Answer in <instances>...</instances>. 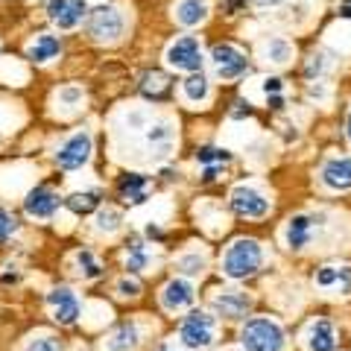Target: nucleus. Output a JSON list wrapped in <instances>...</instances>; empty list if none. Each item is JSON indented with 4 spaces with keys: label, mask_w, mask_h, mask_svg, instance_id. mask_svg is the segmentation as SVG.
Segmentation results:
<instances>
[{
    "label": "nucleus",
    "mask_w": 351,
    "mask_h": 351,
    "mask_svg": "<svg viewBox=\"0 0 351 351\" xmlns=\"http://www.w3.org/2000/svg\"><path fill=\"white\" fill-rule=\"evenodd\" d=\"M263 267V246L252 237H237L223 255V276L232 281H246Z\"/></svg>",
    "instance_id": "obj_1"
},
{
    "label": "nucleus",
    "mask_w": 351,
    "mask_h": 351,
    "mask_svg": "<svg viewBox=\"0 0 351 351\" xmlns=\"http://www.w3.org/2000/svg\"><path fill=\"white\" fill-rule=\"evenodd\" d=\"M240 346H243V351H284L287 334L269 316H255L240 331Z\"/></svg>",
    "instance_id": "obj_2"
},
{
    "label": "nucleus",
    "mask_w": 351,
    "mask_h": 351,
    "mask_svg": "<svg viewBox=\"0 0 351 351\" xmlns=\"http://www.w3.org/2000/svg\"><path fill=\"white\" fill-rule=\"evenodd\" d=\"M179 337L188 348H208L217 339V322L211 313L205 311H193L184 316V322L179 328Z\"/></svg>",
    "instance_id": "obj_3"
},
{
    "label": "nucleus",
    "mask_w": 351,
    "mask_h": 351,
    "mask_svg": "<svg viewBox=\"0 0 351 351\" xmlns=\"http://www.w3.org/2000/svg\"><path fill=\"white\" fill-rule=\"evenodd\" d=\"M211 62H214V71L219 80L232 82V80H240V76L249 73V59L246 53L234 47V44H217L211 50Z\"/></svg>",
    "instance_id": "obj_4"
},
{
    "label": "nucleus",
    "mask_w": 351,
    "mask_h": 351,
    "mask_svg": "<svg viewBox=\"0 0 351 351\" xmlns=\"http://www.w3.org/2000/svg\"><path fill=\"white\" fill-rule=\"evenodd\" d=\"M228 205H232V211L237 217H246V219H261L269 214L267 193H261L258 188H252V184H237L232 196H228Z\"/></svg>",
    "instance_id": "obj_5"
},
{
    "label": "nucleus",
    "mask_w": 351,
    "mask_h": 351,
    "mask_svg": "<svg viewBox=\"0 0 351 351\" xmlns=\"http://www.w3.org/2000/svg\"><path fill=\"white\" fill-rule=\"evenodd\" d=\"M319 223H322V214H295L287 219L284 226V240H287V249L290 252H304L307 246L313 243L316 232H319Z\"/></svg>",
    "instance_id": "obj_6"
},
{
    "label": "nucleus",
    "mask_w": 351,
    "mask_h": 351,
    "mask_svg": "<svg viewBox=\"0 0 351 351\" xmlns=\"http://www.w3.org/2000/svg\"><path fill=\"white\" fill-rule=\"evenodd\" d=\"M167 64L176 71H188V73H199L202 71V44L193 36L176 38L167 47Z\"/></svg>",
    "instance_id": "obj_7"
},
{
    "label": "nucleus",
    "mask_w": 351,
    "mask_h": 351,
    "mask_svg": "<svg viewBox=\"0 0 351 351\" xmlns=\"http://www.w3.org/2000/svg\"><path fill=\"white\" fill-rule=\"evenodd\" d=\"M88 32L97 41H117L123 36V15L114 6H100L91 12V21H88Z\"/></svg>",
    "instance_id": "obj_8"
},
{
    "label": "nucleus",
    "mask_w": 351,
    "mask_h": 351,
    "mask_svg": "<svg viewBox=\"0 0 351 351\" xmlns=\"http://www.w3.org/2000/svg\"><path fill=\"white\" fill-rule=\"evenodd\" d=\"M91 147H94L91 135L80 132V135H73L71 141L62 144V149L56 152V164L62 170H80L82 164H88V158H91Z\"/></svg>",
    "instance_id": "obj_9"
},
{
    "label": "nucleus",
    "mask_w": 351,
    "mask_h": 351,
    "mask_svg": "<svg viewBox=\"0 0 351 351\" xmlns=\"http://www.w3.org/2000/svg\"><path fill=\"white\" fill-rule=\"evenodd\" d=\"M47 304L53 311V319H56L59 325H73L76 319H80L82 304H80V299H76V293L71 287H56L47 295Z\"/></svg>",
    "instance_id": "obj_10"
},
{
    "label": "nucleus",
    "mask_w": 351,
    "mask_h": 351,
    "mask_svg": "<svg viewBox=\"0 0 351 351\" xmlns=\"http://www.w3.org/2000/svg\"><path fill=\"white\" fill-rule=\"evenodd\" d=\"M316 287L337 295H351V263H325L316 272Z\"/></svg>",
    "instance_id": "obj_11"
},
{
    "label": "nucleus",
    "mask_w": 351,
    "mask_h": 351,
    "mask_svg": "<svg viewBox=\"0 0 351 351\" xmlns=\"http://www.w3.org/2000/svg\"><path fill=\"white\" fill-rule=\"evenodd\" d=\"M85 15H88L85 0H50L47 3V18L59 29H73Z\"/></svg>",
    "instance_id": "obj_12"
},
{
    "label": "nucleus",
    "mask_w": 351,
    "mask_h": 351,
    "mask_svg": "<svg viewBox=\"0 0 351 351\" xmlns=\"http://www.w3.org/2000/svg\"><path fill=\"white\" fill-rule=\"evenodd\" d=\"M193 299H196V290H193V284L184 278H170L161 287V307L170 313H179L184 307H191Z\"/></svg>",
    "instance_id": "obj_13"
},
{
    "label": "nucleus",
    "mask_w": 351,
    "mask_h": 351,
    "mask_svg": "<svg viewBox=\"0 0 351 351\" xmlns=\"http://www.w3.org/2000/svg\"><path fill=\"white\" fill-rule=\"evenodd\" d=\"M339 346V334L331 319H313L304 331V348L307 351H334Z\"/></svg>",
    "instance_id": "obj_14"
},
{
    "label": "nucleus",
    "mask_w": 351,
    "mask_h": 351,
    "mask_svg": "<svg viewBox=\"0 0 351 351\" xmlns=\"http://www.w3.org/2000/svg\"><path fill=\"white\" fill-rule=\"evenodd\" d=\"M319 179L328 191H351V158H328L319 170Z\"/></svg>",
    "instance_id": "obj_15"
},
{
    "label": "nucleus",
    "mask_w": 351,
    "mask_h": 351,
    "mask_svg": "<svg viewBox=\"0 0 351 351\" xmlns=\"http://www.w3.org/2000/svg\"><path fill=\"white\" fill-rule=\"evenodd\" d=\"M211 304L219 316H226V319H240V316H246V311L252 307V299L243 290H219L211 299Z\"/></svg>",
    "instance_id": "obj_16"
},
{
    "label": "nucleus",
    "mask_w": 351,
    "mask_h": 351,
    "mask_svg": "<svg viewBox=\"0 0 351 351\" xmlns=\"http://www.w3.org/2000/svg\"><path fill=\"white\" fill-rule=\"evenodd\" d=\"M59 208V193L56 191H50V188H36V191H29L27 193V199H24V211L29 217H36V219H47L53 217V211Z\"/></svg>",
    "instance_id": "obj_17"
},
{
    "label": "nucleus",
    "mask_w": 351,
    "mask_h": 351,
    "mask_svg": "<svg viewBox=\"0 0 351 351\" xmlns=\"http://www.w3.org/2000/svg\"><path fill=\"white\" fill-rule=\"evenodd\" d=\"M117 193H120V199H123V202L141 205V202L147 199V193H149L147 176H141V173H126V176H120V179H117Z\"/></svg>",
    "instance_id": "obj_18"
},
{
    "label": "nucleus",
    "mask_w": 351,
    "mask_h": 351,
    "mask_svg": "<svg viewBox=\"0 0 351 351\" xmlns=\"http://www.w3.org/2000/svg\"><path fill=\"white\" fill-rule=\"evenodd\" d=\"M176 18L184 27H199L208 21V3L205 0H179L176 3Z\"/></svg>",
    "instance_id": "obj_19"
},
{
    "label": "nucleus",
    "mask_w": 351,
    "mask_h": 351,
    "mask_svg": "<svg viewBox=\"0 0 351 351\" xmlns=\"http://www.w3.org/2000/svg\"><path fill=\"white\" fill-rule=\"evenodd\" d=\"M59 53H62V41L56 36H38L36 41L29 44L27 56L32 62H50V59H56Z\"/></svg>",
    "instance_id": "obj_20"
},
{
    "label": "nucleus",
    "mask_w": 351,
    "mask_h": 351,
    "mask_svg": "<svg viewBox=\"0 0 351 351\" xmlns=\"http://www.w3.org/2000/svg\"><path fill=\"white\" fill-rule=\"evenodd\" d=\"M138 343H141L138 325H120L112 334V339H108V351H135Z\"/></svg>",
    "instance_id": "obj_21"
},
{
    "label": "nucleus",
    "mask_w": 351,
    "mask_h": 351,
    "mask_svg": "<svg viewBox=\"0 0 351 351\" xmlns=\"http://www.w3.org/2000/svg\"><path fill=\"white\" fill-rule=\"evenodd\" d=\"M182 91H184V97H188L191 103H202V100H208V94H211V85H208V80L199 71V73H191L188 80L182 82Z\"/></svg>",
    "instance_id": "obj_22"
},
{
    "label": "nucleus",
    "mask_w": 351,
    "mask_h": 351,
    "mask_svg": "<svg viewBox=\"0 0 351 351\" xmlns=\"http://www.w3.org/2000/svg\"><path fill=\"white\" fill-rule=\"evenodd\" d=\"M196 161L202 167H228L232 164V152L223 147H202V149H196Z\"/></svg>",
    "instance_id": "obj_23"
},
{
    "label": "nucleus",
    "mask_w": 351,
    "mask_h": 351,
    "mask_svg": "<svg viewBox=\"0 0 351 351\" xmlns=\"http://www.w3.org/2000/svg\"><path fill=\"white\" fill-rule=\"evenodd\" d=\"M64 205L71 208L73 214H91L94 208H100V193L97 191H85V193H71Z\"/></svg>",
    "instance_id": "obj_24"
},
{
    "label": "nucleus",
    "mask_w": 351,
    "mask_h": 351,
    "mask_svg": "<svg viewBox=\"0 0 351 351\" xmlns=\"http://www.w3.org/2000/svg\"><path fill=\"white\" fill-rule=\"evenodd\" d=\"M147 263H149V252H147V246L141 243V240H135V243L129 246V252H126V269L129 272H144Z\"/></svg>",
    "instance_id": "obj_25"
},
{
    "label": "nucleus",
    "mask_w": 351,
    "mask_h": 351,
    "mask_svg": "<svg viewBox=\"0 0 351 351\" xmlns=\"http://www.w3.org/2000/svg\"><path fill=\"white\" fill-rule=\"evenodd\" d=\"M263 53H267V59L276 62V64H287L293 59V47L284 38H269L267 47H263Z\"/></svg>",
    "instance_id": "obj_26"
},
{
    "label": "nucleus",
    "mask_w": 351,
    "mask_h": 351,
    "mask_svg": "<svg viewBox=\"0 0 351 351\" xmlns=\"http://www.w3.org/2000/svg\"><path fill=\"white\" fill-rule=\"evenodd\" d=\"M76 263H80V272H82V278H100L103 276V267H100V261L94 258V252L91 249H82L80 255H76Z\"/></svg>",
    "instance_id": "obj_27"
},
{
    "label": "nucleus",
    "mask_w": 351,
    "mask_h": 351,
    "mask_svg": "<svg viewBox=\"0 0 351 351\" xmlns=\"http://www.w3.org/2000/svg\"><path fill=\"white\" fill-rule=\"evenodd\" d=\"M141 88H144L147 94H152V97H161L164 91H167V80H164L161 73H147L144 76V85H141Z\"/></svg>",
    "instance_id": "obj_28"
},
{
    "label": "nucleus",
    "mask_w": 351,
    "mask_h": 351,
    "mask_svg": "<svg viewBox=\"0 0 351 351\" xmlns=\"http://www.w3.org/2000/svg\"><path fill=\"white\" fill-rule=\"evenodd\" d=\"M147 141H149V144H164V147H167L170 141H173V129H170L167 123L149 126V132H147Z\"/></svg>",
    "instance_id": "obj_29"
},
{
    "label": "nucleus",
    "mask_w": 351,
    "mask_h": 351,
    "mask_svg": "<svg viewBox=\"0 0 351 351\" xmlns=\"http://www.w3.org/2000/svg\"><path fill=\"white\" fill-rule=\"evenodd\" d=\"M27 351H62V343L56 337H50V334H44V337H36L32 343L27 346Z\"/></svg>",
    "instance_id": "obj_30"
},
{
    "label": "nucleus",
    "mask_w": 351,
    "mask_h": 351,
    "mask_svg": "<svg viewBox=\"0 0 351 351\" xmlns=\"http://www.w3.org/2000/svg\"><path fill=\"white\" fill-rule=\"evenodd\" d=\"M15 228H18L15 217H9V214L3 211V208H0V243H6V240L15 234Z\"/></svg>",
    "instance_id": "obj_31"
},
{
    "label": "nucleus",
    "mask_w": 351,
    "mask_h": 351,
    "mask_svg": "<svg viewBox=\"0 0 351 351\" xmlns=\"http://www.w3.org/2000/svg\"><path fill=\"white\" fill-rule=\"evenodd\" d=\"M179 267L188 272V276H202V267H205V261L199 255H188V258H182L179 261Z\"/></svg>",
    "instance_id": "obj_32"
},
{
    "label": "nucleus",
    "mask_w": 351,
    "mask_h": 351,
    "mask_svg": "<svg viewBox=\"0 0 351 351\" xmlns=\"http://www.w3.org/2000/svg\"><path fill=\"white\" fill-rule=\"evenodd\" d=\"M117 226H120V214H117V211H112V208H108V211L100 214V228H103V232H114Z\"/></svg>",
    "instance_id": "obj_33"
},
{
    "label": "nucleus",
    "mask_w": 351,
    "mask_h": 351,
    "mask_svg": "<svg viewBox=\"0 0 351 351\" xmlns=\"http://www.w3.org/2000/svg\"><path fill=\"white\" fill-rule=\"evenodd\" d=\"M117 293L123 295V299H135V295L141 293V284H138V281L123 278V281H117Z\"/></svg>",
    "instance_id": "obj_34"
},
{
    "label": "nucleus",
    "mask_w": 351,
    "mask_h": 351,
    "mask_svg": "<svg viewBox=\"0 0 351 351\" xmlns=\"http://www.w3.org/2000/svg\"><path fill=\"white\" fill-rule=\"evenodd\" d=\"M281 91H284L281 76H267V80H263V94H267V97H276Z\"/></svg>",
    "instance_id": "obj_35"
},
{
    "label": "nucleus",
    "mask_w": 351,
    "mask_h": 351,
    "mask_svg": "<svg viewBox=\"0 0 351 351\" xmlns=\"http://www.w3.org/2000/svg\"><path fill=\"white\" fill-rule=\"evenodd\" d=\"M322 68H325V59L316 53V56H311V62H307V68H304V76L307 80H313V76H319L322 73Z\"/></svg>",
    "instance_id": "obj_36"
},
{
    "label": "nucleus",
    "mask_w": 351,
    "mask_h": 351,
    "mask_svg": "<svg viewBox=\"0 0 351 351\" xmlns=\"http://www.w3.org/2000/svg\"><path fill=\"white\" fill-rule=\"evenodd\" d=\"M219 173H223V167H202V182L205 184H211L219 179Z\"/></svg>",
    "instance_id": "obj_37"
},
{
    "label": "nucleus",
    "mask_w": 351,
    "mask_h": 351,
    "mask_svg": "<svg viewBox=\"0 0 351 351\" xmlns=\"http://www.w3.org/2000/svg\"><path fill=\"white\" fill-rule=\"evenodd\" d=\"M232 114H234V117H243V114L249 117V114H252V108H249V103L237 100V103H234V112H232Z\"/></svg>",
    "instance_id": "obj_38"
},
{
    "label": "nucleus",
    "mask_w": 351,
    "mask_h": 351,
    "mask_svg": "<svg viewBox=\"0 0 351 351\" xmlns=\"http://www.w3.org/2000/svg\"><path fill=\"white\" fill-rule=\"evenodd\" d=\"M267 103H269V108H276V112H281V108H284V97H281V94L267 97Z\"/></svg>",
    "instance_id": "obj_39"
},
{
    "label": "nucleus",
    "mask_w": 351,
    "mask_h": 351,
    "mask_svg": "<svg viewBox=\"0 0 351 351\" xmlns=\"http://www.w3.org/2000/svg\"><path fill=\"white\" fill-rule=\"evenodd\" d=\"M339 18H351V0H343V3H339Z\"/></svg>",
    "instance_id": "obj_40"
},
{
    "label": "nucleus",
    "mask_w": 351,
    "mask_h": 351,
    "mask_svg": "<svg viewBox=\"0 0 351 351\" xmlns=\"http://www.w3.org/2000/svg\"><path fill=\"white\" fill-rule=\"evenodd\" d=\"M80 97H82V94L76 91V88H71V91H64V100H71V103H73V100H80Z\"/></svg>",
    "instance_id": "obj_41"
},
{
    "label": "nucleus",
    "mask_w": 351,
    "mask_h": 351,
    "mask_svg": "<svg viewBox=\"0 0 351 351\" xmlns=\"http://www.w3.org/2000/svg\"><path fill=\"white\" fill-rule=\"evenodd\" d=\"M258 6H278V3H284V0H255Z\"/></svg>",
    "instance_id": "obj_42"
},
{
    "label": "nucleus",
    "mask_w": 351,
    "mask_h": 351,
    "mask_svg": "<svg viewBox=\"0 0 351 351\" xmlns=\"http://www.w3.org/2000/svg\"><path fill=\"white\" fill-rule=\"evenodd\" d=\"M346 135H348V141H351V112H348V120H346Z\"/></svg>",
    "instance_id": "obj_43"
},
{
    "label": "nucleus",
    "mask_w": 351,
    "mask_h": 351,
    "mask_svg": "<svg viewBox=\"0 0 351 351\" xmlns=\"http://www.w3.org/2000/svg\"><path fill=\"white\" fill-rule=\"evenodd\" d=\"M158 351H176V348H170V346H161V348H158Z\"/></svg>",
    "instance_id": "obj_44"
},
{
    "label": "nucleus",
    "mask_w": 351,
    "mask_h": 351,
    "mask_svg": "<svg viewBox=\"0 0 351 351\" xmlns=\"http://www.w3.org/2000/svg\"><path fill=\"white\" fill-rule=\"evenodd\" d=\"M237 3H240V0H232V12H234V9H237Z\"/></svg>",
    "instance_id": "obj_45"
}]
</instances>
